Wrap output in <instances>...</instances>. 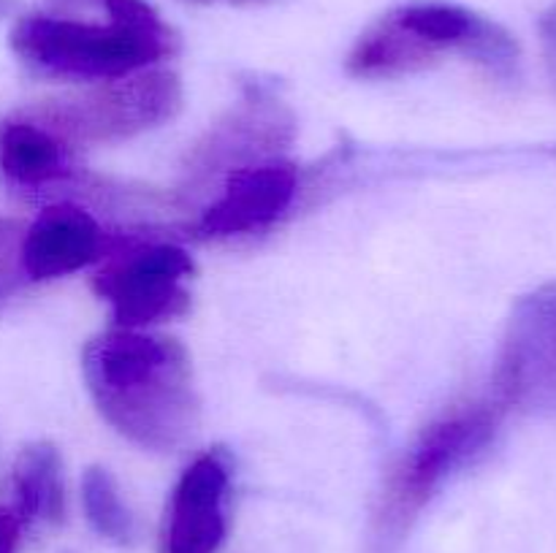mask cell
Returning <instances> with one entry per match:
<instances>
[{
	"label": "cell",
	"mask_w": 556,
	"mask_h": 553,
	"mask_svg": "<svg viewBox=\"0 0 556 553\" xmlns=\"http://www.w3.org/2000/svg\"><path fill=\"white\" fill-rule=\"evenodd\" d=\"M182 106V81L163 68L141 70L114 81H98L92 90L22 108L52 130L68 150L114 144L168 123Z\"/></svg>",
	"instance_id": "cell-5"
},
{
	"label": "cell",
	"mask_w": 556,
	"mask_h": 553,
	"mask_svg": "<svg viewBox=\"0 0 556 553\" xmlns=\"http://www.w3.org/2000/svg\"><path fill=\"white\" fill-rule=\"evenodd\" d=\"M20 228L9 220H0V304L5 301V296L11 293V287L16 285V280L22 274L20 269Z\"/></svg>",
	"instance_id": "cell-15"
},
{
	"label": "cell",
	"mask_w": 556,
	"mask_h": 553,
	"mask_svg": "<svg viewBox=\"0 0 556 553\" xmlns=\"http://www.w3.org/2000/svg\"><path fill=\"white\" fill-rule=\"evenodd\" d=\"M11 9H14V0H0V20H3Z\"/></svg>",
	"instance_id": "cell-19"
},
{
	"label": "cell",
	"mask_w": 556,
	"mask_h": 553,
	"mask_svg": "<svg viewBox=\"0 0 556 553\" xmlns=\"http://www.w3.org/2000/svg\"><path fill=\"white\" fill-rule=\"evenodd\" d=\"M190 276L193 260L182 247L125 233L101 260L92 287L109 301L117 329H144L188 312Z\"/></svg>",
	"instance_id": "cell-7"
},
{
	"label": "cell",
	"mask_w": 556,
	"mask_h": 553,
	"mask_svg": "<svg viewBox=\"0 0 556 553\" xmlns=\"http://www.w3.org/2000/svg\"><path fill=\"white\" fill-rule=\"evenodd\" d=\"M538 33H541L548 74H552V79L556 81V3L548 5L541 14V20H538Z\"/></svg>",
	"instance_id": "cell-16"
},
{
	"label": "cell",
	"mask_w": 556,
	"mask_h": 553,
	"mask_svg": "<svg viewBox=\"0 0 556 553\" xmlns=\"http://www.w3.org/2000/svg\"><path fill=\"white\" fill-rule=\"evenodd\" d=\"M125 233H109L81 206L54 204L36 217L22 233L20 269L25 280L41 282L74 274L85 266L103 260Z\"/></svg>",
	"instance_id": "cell-11"
},
{
	"label": "cell",
	"mask_w": 556,
	"mask_h": 553,
	"mask_svg": "<svg viewBox=\"0 0 556 553\" xmlns=\"http://www.w3.org/2000/svg\"><path fill=\"white\" fill-rule=\"evenodd\" d=\"M177 49V30L147 0H47L11 27V52L47 79H125Z\"/></svg>",
	"instance_id": "cell-1"
},
{
	"label": "cell",
	"mask_w": 556,
	"mask_h": 553,
	"mask_svg": "<svg viewBox=\"0 0 556 553\" xmlns=\"http://www.w3.org/2000/svg\"><path fill=\"white\" fill-rule=\"evenodd\" d=\"M505 410L489 396L454 404L416 434L386 477L378 504V531L396 540L410 529L434 493L456 475L476 464L497 437Z\"/></svg>",
	"instance_id": "cell-4"
},
{
	"label": "cell",
	"mask_w": 556,
	"mask_h": 553,
	"mask_svg": "<svg viewBox=\"0 0 556 553\" xmlns=\"http://www.w3.org/2000/svg\"><path fill=\"white\" fill-rule=\"evenodd\" d=\"M14 513L20 520L58 524L65 515L63 464L52 442H30L14 464Z\"/></svg>",
	"instance_id": "cell-13"
},
{
	"label": "cell",
	"mask_w": 556,
	"mask_h": 553,
	"mask_svg": "<svg viewBox=\"0 0 556 553\" xmlns=\"http://www.w3.org/2000/svg\"><path fill=\"white\" fill-rule=\"evenodd\" d=\"M81 372L103 421L139 448L168 453L193 437L201 401L177 339L112 329L87 342Z\"/></svg>",
	"instance_id": "cell-2"
},
{
	"label": "cell",
	"mask_w": 556,
	"mask_h": 553,
	"mask_svg": "<svg viewBox=\"0 0 556 553\" xmlns=\"http://www.w3.org/2000/svg\"><path fill=\"white\" fill-rule=\"evenodd\" d=\"M299 190L302 173L296 163L286 157L250 163L215 184L190 231L195 239H237L269 231L296 204Z\"/></svg>",
	"instance_id": "cell-9"
},
{
	"label": "cell",
	"mask_w": 556,
	"mask_h": 553,
	"mask_svg": "<svg viewBox=\"0 0 556 553\" xmlns=\"http://www.w3.org/2000/svg\"><path fill=\"white\" fill-rule=\"evenodd\" d=\"M81 502L92 529L109 542L130 545L136 540V518L119 493L117 480L103 466H90L81 477Z\"/></svg>",
	"instance_id": "cell-14"
},
{
	"label": "cell",
	"mask_w": 556,
	"mask_h": 553,
	"mask_svg": "<svg viewBox=\"0 0 556 553\" xmlns=\"http://www.w3.org/2000/svg\"><path fill=\"white\" fill-rule=\"evenodd\" d=\"M188 3H261V0H188Z\"/></svg>",
	"instance_id": "cell-18"
},
{
	"label": "cell",
	"mask_w": 556,
	"mask_h": 553,
	"mask_svg": "<svg viewBox=\"0 0 556 553\" xmlns=\"http://www.w3.org/2000/svg\"><path fill=\"white\" fill-rule=\"evenodd\" d=\"M296 139V117L275 87L253 79L244 98L217 119L188 152L179 182V201L193 204L204 198L226 173L250 163L280 157Z\"/></svg>",
	"instance_id": "cell-6"
},
{
	"label": "cell",
	"mask_w": 556,
	"mask_h": 553,
	"mask_svg": "<svg viewBox=\"0 0 556 553\" xmlns=\"http://www.w3.org/2000/svg\"><path fill=\"white\" fill-rule=\"evenodd\" d=\"M22 520L14 510L0 507V553H14L20 542Z\"/></svg>",
	"instance_id": "cell-17"
},
{
	"label": "cell",
	"mask_w": 556,
	"mask_h": 553,
	"mask_svg": "<svg viewBox=\"0 0 556 553\" xmlns=\"http://www.w3.org/2000/svg\"><path fill=\"white\" fill-rule=\"evenodd\" d=\"M492 399L508 410L556 421V282L521 296L505 323Z\"/></svg>",
	"instance_id": "cell-8"
},
{
	"label": "cell",
	"mask_w": 556,
	"mask_h": 553,
	"mask_svg": "<svg viewBox=\"0 0 556 553\" xmlns=\"http://www.w3.org/2000/svg\"><path fill=\"white\" fill-rule=\"evenodd\" d=\"M445 54H459L505 81L519 74V41L500 22L451 0L394 5L364 27L345 65L356 79H400L440 63Z\"/></svg>",
	"instance_id": "cell-3"
},
{
	"label": "cell",
	"mask_w": 556,
	"mask_h": 553,
	"mask_svg": "<svg viewBox=\"0 0 556 553\" xmlns=\"http://www.w3.org/2000/svg\"><path fill=\"white\" fill-rule=\"evenodd\" d=\"M74 157V150L22 108L0 123V171L16 188L38 190L74 182L79 177Z\"/></svg>",
	"instance_id": "cell-12"
},
{
	"label": "cell",
	"mask_w": 556,
	"mask_h": 553,
	"mask_svg": "<svg viewBox=\"0 0 556 553\" xmlns=\"http://www.w3.org/2000/svg\"><path fill=\"white\" fill-rule=\"evenodd\" d=\"M231 470L220 450L199 455L179 477L161 531V553H215L228 531Z\"/></svg>",
	"instance_id": "cell-10"
}]
</instances>
